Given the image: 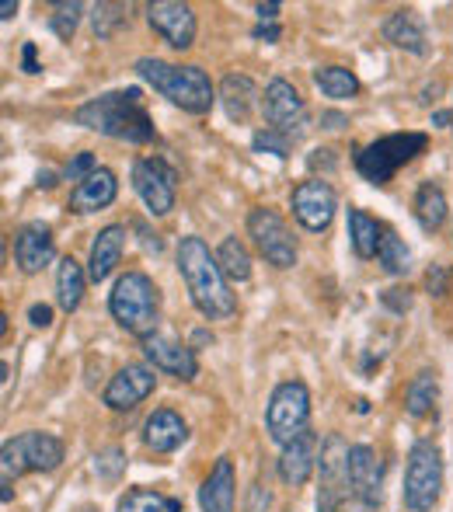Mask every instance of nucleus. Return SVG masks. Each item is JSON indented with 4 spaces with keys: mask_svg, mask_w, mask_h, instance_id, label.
Wrapping results in <instances>:
<instances>
[{
    "mask_svg": "<svg viewBox=\"0 0 453 512\" xmlns=\"http://www.w3.org/2000/svg\"><path fill=\"white\" fill-rule=\"evenodd\" d=\"M178 272H182L192 304H196V310L206 321H227V317H234L237 300L230 293L217 255H210L203 237L189 234L178 241Z\"/></svg>",
    "mask_w": 453,
    "mask_h": 512,
    "instance_id": "f257e3e1",
    "label": "nucleus"
},
{
    "mask_svg": "<svg viewBox=\"0 0 453 512\" xmlns=\"http://www.w3.org/2000/svg\"><path fill=\"white\" fill-rule=\"evenodd\" d=\"M74 122L84 129H95L102 136L122 143H150L154 140V122H150L147 108H143V91L126 88V91H109L98 95L91 102H84L74 112Z\"/></svg>",
    "mask_w": 453,
    "mask_h": 512,
    "instance_id": "f03ea898",
    "label": "nucleus"
},
{
    "mask_svg": "<svg viewBox=\"0 0 453 512\" xmlns=\"http://www.w3.org/2000/svg\"><path fill=\"white\" fill-rule=\"evenodd\" d=\"M136 74L164 95L171 105H178L189 115H206L217 102V91H213V81L203 67H178V63H164L157 56H143L136 60Z\"/></svg>",
    "mask_w": 453,
    "mask_h": 512,
    "instance_id": "7ed1b4c3",
    "label": "nucleus"
},
{
    "mask_svg": "<svg viewBox=\"0 0 453 512\" xmlns=\"http://www.w3.org/2000/svg\"><path fill=\"white\" fill-rule=\"evenodd\" d=\"M109 314L115 317L122 331L136 338L157 335V321H161V297L157 286L147 272H126L115 279L109 293Z\"/></svg>",
    "mask_w": 453,
    "mask_h": 512,
    "instance_id": "20e7f679",
    "label": "nucleus"
},
{
    "mask_svg": "<svg viewBox=\"0 0 453 512\" xmlns=\"http://www.w3.org/2000/svg\"><path fill=\"white\" fill-rule=\"evenodd\" d=\"M67 457L63 439H56L53 432H21V436L7 439L0 450V499L11 502V485L28 471H56Z\"/></svg>",
    "mask_w": 453,
    "mask_h": 512,
    "instance_id": "39448f33",
    "label": "nucleus"
},
{
    "mask_svg": "<svg viewBox=\"0 0 453 512\" xmlns=\"http://www.w3.org/2000/svg\"><path fill=\"white\" fill-rule=\"evenodd\" d=\"M429 136L426 133H387L380 140L366 143L356 154V171L370 185H387L408 161L426 154Z\"/></svg>",
    "mask_w": 453,
    "mask_h": 512,
    "instance_id": "423d86ee",
    "label": "nucleus"
},
{
    "mask_svg": "<svg viewBox=\"0 0 453 512\" xmlns=\"http://www.w3.org/2000/svg\"><path fill=\"white\" fill-rule=\"evenodd\" d=\"M443 492V453L433 439H415L408 450V467H405V499L408 512H433Z\"/></svg>",
    "mask_w": 453,
    "mask_h": 512,
    "instance_id": "0eeeda50",
    "label": "nucleus"
},
{
    "mask_svg": "<svg viewBox=\"0 0 453 512\" xmlns=\"http://www.w3.org/2000/svg\"><path fill=\"white\" fill-rule=\"evenodd\" d=\"M265 429H269L272 443H279V446L293 443V439L311 429V391H307L304 380H283V384L269 394Z\"/></svg>",
    "mask_w": 453,
    "mask_h": 512,
    "instance_id": "6e6552de",
    "label": "nucleus"
},
{
    "mask_svg": "<svg viewBox=\"0 0 453 512\" xmlns=\"http://www.w3.org/2000/svg\"><path fill=\"white\" fill-rule=\"evenodd\" d=\"M248 237L255 241L258 255L276 269H293L297 265V241H293L290 227L283 216L269 206H255L248 213Z\"/></svg>",
    "mask_w": 453,
    "mask_h": 512,
    "instance_id": "1a4fd4ad",
    "label": "nucleus"
},
{
    "mask_svg": "<svg viewBox=\"0 0 453 512\" xmlns=\"http://www.w3.org/2000/svg\"><path fill=\"white\" fill-rule=\"evenodd\" d=\"M133 189L150 216H168L178 199V171L164 157H140L133 161Z\"/></svg>",
    "mask_w": 453,
    "mask_h": 512,
    "instance_id": "9d476101",
    "label": "nucleus"
},
{
    "mask_svg": "<svg viewBox=\"0 0 453 512\" xmlns=\"http://www.w3.org/2000/svg\"><path fill=\"white\" fill-rule=\"evenodd\" d=\"M262 108H265V122H269L276 133L290 136L293 143L307 133V105H304V98H300V91L293 88L290 81H283V77L265 84Z\"/></svg>",
    "mask_w": 453,
    "mask_h": 512,
    "instance_id": "9b49d317",
    "label": "nucleus"
},
{
    "mask_svg": "<svg viewBox=\"0 0 453 512\" xmlns=\"http://www.w3.org/2000/svg\"><path fill=\"white\" fill-rule=\"evenodd\" d=\"M293 216L300 220V227L311 230V234H321V230L332 227L335 209H339V196L328 182L321 178H311V182H300L290 196Z\"/></svg>",
    "mask_w": 453,
    "mask_h": 512,
    "instance_id": "f8f14e48",
    "label": "nucleus"
},
{
    "mask_svg": "<svg viewBox=\"0 0 453 512\" xmlns=\"http://www.w3.org/2000/svg\"><path fill=\"white\" fill-rule=\"evenodd\" d=\"M147 21L171 49H192V42H196V14L189 4L154 0V4H147Z\"/></svg>",
    "mask_w": 453,
    "mask_h": 512,
    "instance_id": "ddd939ff",
    "label": "nucleus"
},
{
    "mask_svg": "<svg viewBox=\"0 0 453 512\" xmlns=\"http://www.w3.org/2000/svg\"><path fill=\"white\" fill-rule=\"evenodd\" d=\"M349 492L363 502L366 509L380 506V495H384V467H380V457L373 453V446L356 443L349 446Z\"/></svg>",
    "mask_w": 453,
    "mask_h": 512,
    "instance_id": "4468645a",
    "label": "nucleus"
},
{
    "mask_svg": "<svg viewBox=\"0 0 453 512\" xmlns=\"http://www.w3.org/2000/svg\"><path fill=\"white\" fill-rule=\"evenodd\" d=\"M154 373L157 370H150V366H143V363L122 366V370L109 380V387H105V394H102L105 408L133 411L136 405H140V401H147L150 394H154V387H157Z\"/></svg>",
    "mask_w": 453,
    "mask_h": 512,
    "instance_id": "2eb2a0df",
    "label": "nucleus"
},
{
    "mask_svg": "<svg viewBox=\"0 0 453 512\" xmlns=\"http://www.w3.org/2000/svg\"><path fill=\"white\" fill-rule=\"evenodd\" d=\"M143 356L150 359V366L161 373H171L178 380H196L199 377V359H196V349L192 345H182L168 335H150L143 338Z\"/></svg>",
    "mask_w": 453,
    "mask_h": 512,
    "instance_id": "dca6fc26",
    "label": "nucleus"
},
{
    "mask_svg": "<svg viewBox=\"0 0 453 512\" xmlns=\"http://www.w3.org/2000/svg\"><path fill=\"white\" fill-rule=\"evenodd\" d=\"M321 436L314 429H307L304 436H297L293 443L283 446V457H279V478L290 488H304L314 478L321 460Z\"/></svg>",
    "mask_w": 453,
    "mask_h": 512,
    "instance_id": "f3484780",
    "label": "nucleus"
},
{
    "mask_svg": "<svg viewBox=\"0 0 453 512\" xmlns=\"http://www.w3.org/2000/svg\"><path fill=\"white\" fill-rule=\"evenodd\" d=\"M53 255H56V248H53V230H49V223L32 220V223H25V227H18V234H14V262H18V269L25 272V276L42 272L53 262Z\"/></svg>",
    "mask_w": 453,
    "mask_h": 512,
    "instance_id": "a211bd4d",
    "label": "nucleus"
},
{
    "mask_svg": "<svg viewBox=\"0 0 453 512\" xmlns=\"http://www.w3.org/2000/svg\"><path fill=\"white\" fill-rule=\"evenodd\" d=\"M126 248V227L122 223H109L105 230H98V237L91 241V255H88V279L91 283H105L115 272Z\"/></svg>",
    "mask_w": 453,
    "mask_h": 512,
    "instance_id": "6ab92c4d",
    "label": "nucleus"
},
{
    "mask_svg": "<svg viewBox=\"0 0 453 512\" xmlns=\"http://www.w3.org/2000/svg\"><path fill=\"white\" fill-rule=\"evenodd\" d=\"M185 439H189V425L171 408H157L154 415L147 418V425H143V443L154 453H175Z\"/></svg>",
    "mask_w": 453,
    "mask_h": 512,
    "instance_id": "aec40b11",
    "label": "nucleus"
},
{
    "mask_svg": "<svg viewBox=\"0 0 453 512\" xmlns=\"http://www.w3.org/2000/svg\"><path fill=\"white\" fill-rule=\"evenodd\" d=\"M384 39L391 42L394 49H405L412 56H426L429 53V35H426V21L415 11L401 7L391 18L384 21Z\"/></svg>",
    "mask_w": 453,
    "mask_h": 512,
    "instance_id": "412c9836",
    "label": "nucleus"
},
{
    "mask_svg": "<svg viewBox=\"0 0 453 512\" xmlns=\"http://www.w3.org/2000/svg\"><path fill=\"white\" fill-rule=\"evenodd\" d=\"M115 192H119V182L109 168H98L88 182H81L67 199L70 213H98V209L112 206L115 203Z\"/></svg>",
    "mask_w": 453,
    "mask_h": 512,
    "instance_id": "4be33fe9",
    "label": "nucleus"
},
{
    "mask_svg": "<svg viewBox=\"0 0 453 512\" xmlns=\"http://www.w3.org/2000/svg\"><path fill=\"white\" fill-rule=\"evenodd\" d=\"M234 499H237L234 464H230V457H220L217 467L210 471V478L199 488V506H203V512H234Z\"/></svg>",
    "mask_w": 453,
    "mask_h": 512,
    "instance_id": "5701e85b",
    "label": "nucleus"
},
{
    "mask_svg": "<svg viewBox=\"0 0 453 512\" xmlns=\"http://www.w3.org/2000/svg\"><path fill=\"white\" fill-rule=\"evenodd\" d=\"M258 88L248 74H227L220 81V102H224V112L230 122H244L255 108Z\"/></svg>",
    "mask_w": 453,
    "mask_h": 512,
    "instance_id": "b1692460",
    "label": "nucleus"
},
{
    "mask_svg": "<svg viewBox=\"0 0 453 512\" xmlns=\"http://www.w3.org/2000/svg\"><path fill=\"white\" fill-rule=\"evenodd\" d=\"M88 269H84L81 262H74V258H63L60 269H56V304L60 310H67V314H74L77 307H81L84 300V286H88Z\"/></svg>",
    "mask_w": 453,
    "mask_h": 512,
    "instance_id": "393cba45",
    "label": "nucleus"
},
{
    "mask_svg": "<svg viewBox=\"0 0 453 512\" xmlns=\"http://www.w3.org/2000/svg\"><path fill=\"white\" fill-rule=\"evenodd\" d=\"M415 220H419V227L426 230V234H433V230H440L443 223H447V192L440 189L436 182H422L419 192H415Z\"/></svg>",
    "mask_w": 453,
    "mask_h": 512,
    "instance_id": "a878e982",
    "label": "nucleus"
},
{
    "mask_svg": "<svg viewBox=\"0 0 453 512\" xmlns=\"http://www.w3.org/2000/svg\"><path fill=\"white\" fill-rule=\"evenodd\" d=\"M349 241L359 258H377L380 241H384V227L370 213H363V209H349Z\"/></svg>",
    "mask_w": 453,
    "mask_h": 512,
    "instance_id": "bb28decb",
    "label": "nucleus"
},
{
    "mask_svg": "<svg viewBox=\"0 0 453 512\" xmlns=\"http://www.w3.org/2000/svg\"><path fill=\"white\" fill-rule=\"evenodd\" d=\"M436 401H440V380H436L433 370H422L419 377H412V384H408V391H405L408 415L426 418L429 411L436 408Z\"/></svg>",
    "mask_w": 453,
    "mask_h": 512,
    "instance_id": "cd10ccee",
    "label": "nucleus"
},
{
    "mask_svg": "<svg viewBox=\"0 0 453 512\" xmlns=\"http://www.w3.org/2000/svg\"><path fill=\"white\" fill-rule=\"evenodd\" d=\"M314 84H318L321 95L335 98V102L352 98L359 91V77L352 74L349 67H318V70H314Z\"/></svg>",
    "mask_w": 453,
    "mask_h": 512,
    "instance_id": "c85d7f7f",
    "label": "nucleus"
},
{
    "mask_svg": "<svg viewBox=\"0 0 453 512\" xmlns=\"http://www.w3.org/2000/svg\"><path fill=\"white\" fill-rule=\"evenodd\" d=\"M217 262L230 283H248L251 279V255L237 237H224L217 248Z\"/></svg>",
    "mask_w": 453,
    "mask_h": 512,
    "instance_id": "c756f323",
    "label": "nucleus"
},
{
    "mask_svg": "<svg viewBox=\"0 0 453 512\" xmlns=\"http://www.w3.org/2000/svg\"><path fill=\"white\" fill-rule=\"evenodd\" d=\"M377 262H380V269H384L387 276H408V272H412V251H408V244L401 241L394 230H384Z\"/></svg>",
    "mask_w": 453,
    "mask_h": 512,
    "instance_id": "7c9ffc66",
    "label": "nucleus"
},
{
    "mask_svg": "<svg viewBox=\"0 0 453 512\" xmlns=\"http://www.w3.org/2000/svg\"><path fill=\"white\" fill-rule=\"evenodd\" d=\"M126 18H129L126 4H109V0H102V4L91 7V25H95L98 39H112V35L126 25Z\"/></svg>",
    "mask_w": 453,
    "mask_h": 512,
    "instance_id": "2f4dec72",
    "label": "nucleus"
},
{
    "mask_svg": "<svg viewBox=\"0 0 453 512\" xmlns=\"http://www.w3.org/2000/svg\"><path fill=\"white\" fill-rule=\"evenodd\" d=\"M115 512H168V499L154 488H129Z\"/></svg>",
    "mask_w": 453,
    "mask_h": 512,
    "instance_id": "473e14b6",
    "label": "nucleus"
},
{
    "mask_svg": "<svg viewBox=\"0 0 453 512\" xmlns=\"http://www.w3.org/2000/svg\"><path fill=\"white\" fill-rule=\"evenodd\" d=\"M81 14H84V4H77V0H70V4H53L49 28H53L63 42H70L77 32V25H81Z\"/></svg>",
    "mask_w": 453,
    "mask_h": 512,
    "instance_id": "72a5a7b5",
    "label": "nucleus"
},
{
    "mask_svg": "<svg viewBox=\"0 0 453 512\" xmlns=\"http://www.w3.org/2000/svg\"><path fill=\"white\" fill-rule=\"evenodd\" d=\"M122 471H126V450H122V446H109V450L95 453L98 481H105V485H115V481L122 478Z\"/></svg>",
    "mask_w": 453,
    "mask_h": 512,
    "instance_id": "f704fd0d",
    "label": "nucleus"
},
{
    "mask_svg": "<svg viewBox=\"0 0 453 512\" xmlns=\"http://www.w3.org/2000/svg\"><path fill=\"white\" fill-rule=\"evenodd\" d=\"M251 150L255 154H276V157H290V150H293V140L290 136H283V133H276L272 126H265V129H258L255 136H251Z\"/></svg>",
    "mask_w": 453,
    "mask_h": 512,
    "instance_id": "c9c22d12",
    "label": "nucleus"
},
{
    "mask_svg": "<svg viewBox=\"0 0 453 512\" xmlns=\"http://www.w3.org/2000/svg\"><path fill=\"white\" fill-rule=\"evenodd\" d=\"M98 171V157L91 154V150H84V154H77L74 161L67 164V168H63V178H67V182H88L91 175H95Z\"/></svg>",
    "mask_w": 453,
    "mask_h": 512,
    "instance_id": "e433bc0d",
    "label": "nucleus"
},
{
    "mask_svg": "<svg viewBox=\"0 0 453 512\" xmlns=\"http://www.w3.org/2000/svg\"><path fill=\"white\" fill-rule=\"evenodd\" d=\"M450 283H453L450 265H433V269L426 272V290L433 293V297H447V293H450Z\"/></svg>",
    "mask_w": 453,
    "mask_h": 512,
    "instance_id": "4c0bfd02",
    "label": "nucleus"
},
{
    "mask_svg": "<svg viewBox=\"0 0 453 512\" xmlns=\"http://www.w3.org/2000/svg\"><path fill=\"white\" fill-rule=\"evenodd\" d=\"M342 488H318V512H342Z\"/></svg>",
    "mask_w": 453,
    "mask_h": 512,
    "instance_id": "58836bf2",
    "label": "nucleus"
},
{
    "mask_svg": "<svg viewBox=\"0 0 453 512\" xmlns=\"http://www.w3.org/2000/svg\"><path fill=\"white\" fill-rule=\"evenodd\" d=\"M380 300H384V307L394 310V314H405V310L412 307V297H408V290H387V293H380Z\"/></svg>",
    "mask_w": 453,
    "mask_h": 512,
    "instance_id": "ea45409f",
    "label": "nucleus"
},
{
    "mask_svg": "<svg viewBox=\"0 0 453 512\" xmlns=\"http://www.w3.org/2000/svg\"><path fill=\"white\" fill-rule=\"evenodd\" d=\"M307 164H311V171H318V168H325V171H335V150H328V147L314 150V154L307 157Z\"/></svg>",
    "mask_w": 453,
    "mask_h": 512,
    "instance_id": "a19ab883",
    "label": "nucleus"
},
{
    "mask_svg": "<svg viewBox=\"0 0 453 512\" xmlns=\"http://www.w3.org/2000/svg\"><path fill=\"white\" fill-rule=\"evenodd\" d=\"M28 321H32L35 328H49V324H53V307H49V304H32V307H28Z\"/></svg>",
    "mask_w": 453,
    "mask_h": 512,
    "instance_id": "79ce46f5",
    "label": "nucleus"
},
{
    "mask_svg": "<svg viewBox=\"0 0 453 512\" xmlns=\"http://www.w3.org/2000/svg\"><path fill=\"white\" fill-rule=\"evenodd\" d=\"M269 509V492L262 485H251L248 492V512H265Z\"/></svg>",
    "mask_w": 453,
    "mask_h": 512,
    "instance_id": "37998d69",
    "label": "nucleus"
},
{
    "mask_svg": "<svg viewBox=\"0 0 453 512\" xmlns=\"http://www.w3.org/2000/svg\"><path fill=\"white\" fill-rule=\"evenodd\" d=\"M21 70H25V74H39V60H35V42H25V46H21Z\"/></svg>",
    "mask_w": 453,
    "mask_h": 512,
    "instance_id": "c03bdc74",
    "label": "nucleus"
},
{
    "mask_svg": "<svg viewBox=\"0 0 453 512\" xmlns=\"http://www.w3.org/2000/svg\"><path fill=\"white\" fill-rule=\"evenodd\" d=\"M136 230H140V244H143V248H147V251H154V255H161V248H164V244H161V237H157V234H150V230L143 227V223H136Z\"/></svg>",
    "mask_w": 453,
    "mask_h": 512,
    "instance_id": "a18cd8bd",
    "label": "nucleus"
},
{
    "mask_svg": "<svg viewBox=\"0 0 453 512\" xmlns=\"http://www.w3.org/2000/svg\"><path fill=\"white\" fill-rule=\"evenodd\" d=\"M251 35H255L258 42H276L279 35H283V28H279V25H255V32H251Z\"/></svg>",
    "mask_w": 453,
    "mask_h": 512,
    "instance_id": "49530a36",
    "label": "nucleus"
},
{
    "mask_svg": "<svg viewBox=\"0 0 453 512\" xmlns=\"http://www.w3.org/2000/svg\"><path fill=\"white\" fill-rule=\"evenodd\" d=\"M345 122H349V119H345L342 112H321V126H325V129H342Z\"/></svg>",
    "mask_w": 453,
    "mask_h": 512,
    "instance_id": "de8ad7c7",
    "label": "nucleus"
},
{
    "mask_svg": "<svg viewBox=\"0 0 453 512\" xmlns=\"http://www.w3.org/2000/svg\"><path fill=\"white\" fill-rule=\"evenodd\" d=\"M255 11H258V18H262V25H265V21L272 25V21H276V14H279V4H276V0H272V4H258Z\"/></svg>",
    "mask_w": 453,
    "mask_h": 512,
    "instance_id": "09e8293b",
    "label": "nucleus"
},
{
    "mask_svg": "<svg viewBox=\"0 0 453 512\" xmlns=\"http://www.w3.org/2000/svg\"><path fill=\"white\" fill-rule=\"evenodd\" d=\"M199 345H213V335L206 328L192 331V349H199Z\"/></svg>",
    "mask_w": 453,
    "mask_h": 512,
    "instance_id": "8fccbe9b",
    "label": "nucleus"
},
{
    "mask_svg": "<svg viewBox=\"0 0 453 512\" xmlns=\"http://www.w3.org/2000/svg\"><path fill=\"white\" fill-rule=\"evenodd\" d=\"M35 185H39V189H53V185H56V171L42 168L39 171V182H35Z\"/></svg>",
    "mask_w": 453,
    "mask_h": 512,
    "instance_id": "3c124183",
    "label": "nucleus"
},
{
    "mask_svg": "<svg viewBox=\"0 0 453 512\" xmlns=\"http://www.w3.org/2000/svg\"><path fill=\"white\" fill-rule=\"evenodd\" d=\"M14 14H18V0H4V7H0V18L11 21Z\"/></svg>",
    "mask_w": 453,
    "mask_h": 512,
    "instance_id": "603ef678",
    "label": "nucleus"
},
{
    "mask_svg": "<svg viewBox=\"0 0 453 512\" xmlns=\"http://www.w3.org/2000/svg\"><path fill=\"white\" fill-rule=\"evenodd\" d=\"M450 122H453V115L450 112H433V126H450Z\"/></svg>",
    "mask_w": 453,
    "mask_h": 512,
    "instance_id": "864d4df0",
    "label": "nucleus"
},
{
    "mask_svg": "<svg viewBox=\"0 0 453 512\" xmlns=\"http://www.w3.org/2000/svg\"><path fill=\"white\" fill-rule=\"evenodd\" d=\"M168 512H182V502H178V499H168Z\"/></svg>",
    "mask_w": 453,
    "mask_h": 512,
    "instance_id": "5fc2aeb1",
    "label": "nucleus"
}]
</instances>
